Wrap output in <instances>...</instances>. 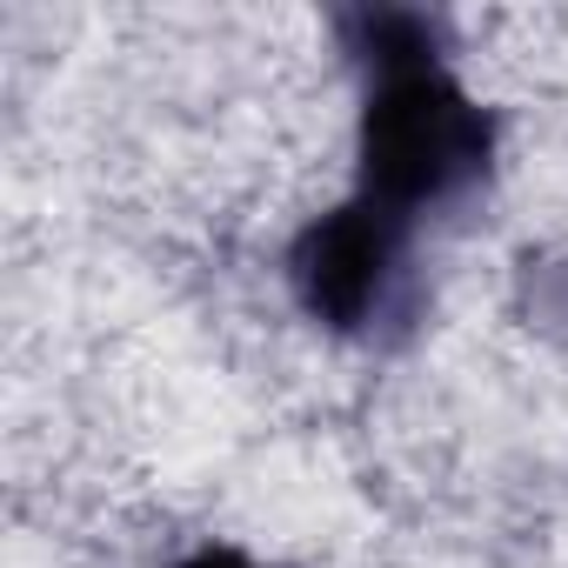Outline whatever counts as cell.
<instances>
[{"instance_id":"cell-1","label":"cell","mask_w":568,"mask_h":568,"mask_svg":"<svg viewBox=\"0 0 568 568\" xmlns=\"http://www.w3.org/2000/svg\"><path fill=\"white\" fill-rule=\"evenodd\" d=\"M335 34L362 74L355 194L408 227L475 194L495 168V114L455 81L442 21L422 8H348Z\"/></svg>"},{"instance_id":"cell-2","label":"cell","mask_w":568,"mask_h":568,"mask_svg":"<svg viewBox=\"0 0 568 568\" xmlns=\"http://www.w3.org/2000/svg\"><path fill=\"white\" fill-rule=\"evenodd\" d=\"M408 221L348 194L342 207L315 214L288 241V288L302 315L342 342H375L415 308L408 281Z\"/></svg>"},{"instance_id":"cell-3","label":"cell","mask_w":568,"mask_h":568,"mask_svg":"<svg viewBox=\"0 0 568 568\" xmlns=\"http://www.w3.org/2000/svg\"><path fill=\"white\" fill-rule=\"evenodd\" d=\"M181 568H261V561H254V555H241V548L201 541V548H187V555H181Z\"/></svg>"}]
</instances>
